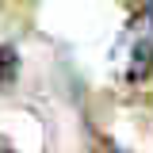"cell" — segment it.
Instances as JSON below:
<instances>
[{
	"label": "cell",
	"mask_w": 153,
	"mask_h": 153,
	"mask_svg": "<svg viewBox=\"0 0 153 153\" xmlns=\"http://www.w3.org/2000/svg\"><path fill=\"white\" fill-rule=\"evenodd\" d=\"M16 73H19V54H16V46L0 42V88H4V84H12Z\"/></svg>",
	"instance_id": "cell-1"
},
{
	"label": "cell",
	"mask_w": 153,
	"mask_h": 153,
	"mask_svg": "<svg viewBox=\"0 0 153 153\" xmlns=\"http://www.w3.org/2000/svg\"><path fill=\"white\" fill-rule=\"evenodd\" d=\"M115 153H123V149H115Z\"/></svg>",
	"instance_id": "cell-2"
}]
</instances>
